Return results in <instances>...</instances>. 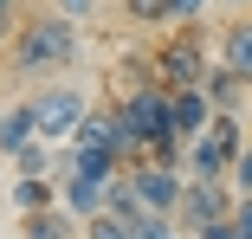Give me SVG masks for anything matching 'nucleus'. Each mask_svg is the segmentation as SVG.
<instances>
[{
  "label": "nucleus",
  "mask_w": 252,
  "mask_h": 239,
  "mask_svg": "<svg viewBox=\"0 0 252 239\" xmlns=\"http://www.w3.org/2000/svg\"><path fill=\"white\" fill-rule=\"evenodd\" d=\"M78 26H84V20H65L59 7L26 13L20 32H13V78H52V71L78 65V45H84Z\"/></svg>",
  "instance_id": "f257e3e1"
},
{
  "label": "nucleus",
  "mask_w": 252,
  "mask_h": 239,
  "mask_svg": "<svg viewBox=\"0 0 252 239\" xmlns=\"http://www.w3.org/2000/svg\"><path fill=\"white\" fill-rule=\"evenodd\" d=\"M214 65H207V32L200 26H175L162 45H156V78L168 84V90H188V84H200Z\"/></svg>",
  "instance_id": "f03ea898"
},
{
  "label": "nucleus",
  "mask_w": 252,
  "mask_h": 239,
  "mask_svg": "<svg viewBox=\"0 0 252 239\" xmlns=\"http://www.w3.org/2000/svg\"><path fill=\"white\" fill-rule=\"evenodd\" d=\"M233 207H239L233 181H188V194H181L175 220H181V233H200V226H220V220H233Z\"/></svg>",
  "instance_id": "7ed1b4c3"
},
{
  "label": "nucleus",
  "mask_w": 252,
  "mask_h": 239,
  "mask_svg": "<svg viewBox=\"0 0 252 239\" xmlns=\"http://www.w3.org/2000/svg\"><path fill=\"white\" fill-rule=\"evenodd\" d=\"M129 181H136V194H142L149 213H175L181 194H188V168L181 162H136Z\"/></svg>",
  "instance_id": "20e7f679"
},
{
  "label": "nucleus",
  "mask_w": 252,
  "mask_h": 239,
  "mask_svg": "<svg viewBox=\"0 0 252 239\" xmlns=\"http://www.w3.org/2000/svg\"><path fill=\"white\" fill-rule=\"evenodd\" d=\"M32 104H39V136H45V142H71L78 123H84V110H91V104H84V90H71V84L39 90Z\"/></svg>",
  "instance_id": "39448f33"
},
{
  "label": "nucleus",
  "mask_w": 252,
  "mask_h": 239,
  "mask_svg": "<svg viewBox=\"0 0 252 239\" xmlns=\"http://www.w3.org/2000/svg\"><path fill=\"white\" fill-rule=\"evenodd\" d=\"M20 233H26V239H78L84 220H78L65 201H52V207H39V213H20Z\"/></svg>",
  "instance_id": "423d86ee"
},
{
  "label": "nucleus",
  "mask_w": 252,
  "mask_h": 239,
  "mask_svg": "<svg viewBox=\"0 0 252 239\" xmlns=\"http://www.w3.org/2000/svg\"><path fill=\"white\" fill-rule=\"evenodd\" d=\"M104 194H110V181H97V175H78V168L59 181V201H65L78 220H97V213H104Z\"/></svg>",
  "instance_id": "0eeeda50"
},
{
  "label": "nucleus",
  "mask_w": 252,
  "mask_h": 239,
  "mask_svg": "<svg viewBox=\"0 0 252 239\" xmlns=\"http://www.w3.org/2000/svg\"><path fill=\"white\" fill-rule=\"evenodd\" d=\"M26 142H39V104H13V110H0V155H20Z\"/></svg>",
  "instance_id": "6e6552de"
},
{
  "label": "nucleus",
  "mask_w": 252,
  "mask_h": 239,
  "mask_svg": "<svg viewBox=\"0 0 252 239\" xmlns=\"http://www.w3.org/2000/svg\"><path fill=\"white\" fill-rule=\"evenodd\" d=\"M214 123V97H207V90H200V84H188V90H175V129L194 142L200 129H207Z\"/></svg>",
  "instance_id": "1a4fd4ad"
},
{
  "label": "nucleus",
  "mask_w": 252,
  "mask_h": 239,
  "mask_svg": "<svg viewBox=\"0 0 252 239\" xmlns=\"http://www.w3.org/2000/svg\"><path fill=\"white\" fill-rule=\"evenodd\" d=\"M200 90L214 97V110H246V97H252V84H246L233 65H214L207 78H200Z\"/></svg>",
  "instance_id": "9d476101"
},
{
  "label": "nucleus",
  "mask_w": 252,
  "mask_h": 239,
  "mask_svg": "<svg viewBox=\"0 0 252 239\" xmlns=\"http://www.w3.org/2000/svg\"><path fill=\"white\" fill-rule=\"evenodd\" d=\"M59 201V175H13V213H39Z\"/></svg>",
  "instance_id": "9b49d317"
},
{
  "label": "nucleus",
  "mask_w": 252,
  "mask_h": 239,
  "mask_svg": "<svg viewBox=\"0 0 252 239\" xmlns=\"http://www.w3.org/2000/svg\"><path fill=\"white\" fill-rule=\"evenodd\" d=\"M220 65H233L246 84H252V20H233L220 32Z\"/></svg>",
  "instance_id": "f8f14e48"
},
{
  "label": "nucleus",
  "mask_w": 252,
  "mask_h": 239,
  "mask_svg": "<svg viewBox=\"0 0 252 239\" xmlns=\"http://www.w3.org/2000/svg\"><path fill=\"white\" fill-rule=\"evenodd\" d=\"M65 149H71V142H65ZM71 168H78V175H97V181H117V175H123V162H117L110 149H71ZM71 168H65V175H71Z\"/></svg>",
  "instance_id": "ddd939ff"
},
{
  "label": "nucleus",
  "mask_w": 252,
  "mask_h": 239,
  "mask_svg": "<svg viewBox=\"0 0 252 239\" xmlns=\"http://www.w3.org/2000/svg\"><path fill=\"white\" fill-rule=\"evenodd\" d=\"M207 0H162V26H200Z\"/></svg>",
  "instance_id": "4468645a"
},
{
  "label": "nucleus",
  "mask_w": 252,
  "mask_h": 239,
  "mask_svg": "<svg viewBox=\"0 0 252 239\" xmlns=\"http://www.w3.org/2000/svg\"><path fill=\"white\" fill-rule=\"evenodd\" d=\"M129 233H136V239H175L181 220H175V213H142V220H129Z\"/></svg>",
  "instance_id": "2eb2a0df"
},
{
  "label": "nucleus",
  "mask_w": 252,
  "mask_h": 239,
  "mask_svg": "<svg viewBox=\"0 0 252 239\" xmlns=\"http://www.w3.org/2000/svg\"><path fill=\"white\" fill-rule=\"evenodd\" d=\"M84 239H136V233H129V220H110V213H97V220H84Z\"/></svg>",
  "instance_id": "dca6fc26"
},
{
  "label": "nucleus",
  "mask_w": 252,
  "mask_h": 239,
  "mask_svg": "<svg viewBox=\"0 0 252 239\" xmlns=\"http://www.w3.org/2000/svg\"><path fill=\"white\" fill-rule=\"evenodd\" d=\"M233 194H252V142H246V149H239V162H233Z\"/></svg>",
  "instance_id": "f3484780"
},
{
  "label": "nucleus",
  "mask_w": 252,
  "mask_h": 239,
  "mask_svg": "<svg viewBox=\"0 0 252 239\" xmlns=\"http://www.w3.org/2000/svg\"><path fill=\"white\" fill-rule=\"evenodd\" d=\"M20 32V0H0V45Z\"/></svg>",
  "instance_id": "a211bd4d"
},
{
  "label": "nucleus",
  "mask_w": 252,
  "mask_h": 239,
  "mask_svg": "<svg viewBox=\"0 0 252 239\" xmlns=\"http://www.w3.org/2000/svg\"><path fill=\"white\" fill-rule=\"evenodd\" d=\"M45 7H59L65 20H91V13H97V0H45Z\"/></svg>",
  "instance_id": "6ab92c4d"
},
{
  "label": "nucleus",
  "mask_w": 252,
  "mask_h": 239,
  "mask_svg": "<svg viewBox=\"0 0 252 239\" xmlns=\"http://www.w3.org/2000/svg\"><path fill=\"white\" fill-rule=\"evenodd\" d=\"M194 239H246V233H239V226H233V220H220V226H200V233H194Z\"/></svg>",
  "instance_id": "aec40b11"
},
{
  "label": "nucleus",
  "mask_w": 252,
  "mask_h": 239,
  "mask_svg": "<svg viewBox=\"0 0 252 239\" xmlns=\"http://www.w3.org/2000/svg\"><path fill=\"white\" fill-rule=\"evenodd\" d=\"M233 226H239V233L252 239V194H239V207H233Z\"/></svg>",
  "instance_id": "412c9836"
},
{
  "label": "nucleus",
  "mask_w": 252,
  "mask_h": 239,
  "mask_svg": "<svg viewBox=\"0 0 252 239\" xmlns=\"http://www.w3.org/2000/svg\"><path fill=\"white\" fill-rule=\"evenodd\" d=\"M226 7H246V13H252V0H226Z\"/></svg>",
  "instance_id": "4be33fe9"
},
{
  "label": "nucleus",
  "mask_w": 252,
  "mask_h": 239,
  "mask_svg": "<svg viewBox=\"0 0 252 239\" xmlns=\"http://www.w3.org/2000/svg\"><path fill=\"white\" fill-rule=\"evenodd\" d=\"M175 239H194V233H175Z\"/></svg>",
  "instance_id": "5701e85b"
}]
</instances>
